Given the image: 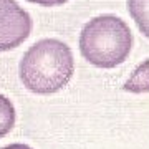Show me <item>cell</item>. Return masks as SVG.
I'll use <instances>...</instances> for the list:
<instances>
[{
    "instance_id": "1",
    "label": "cell",
    "mask_w": 149,
    "mask_h": 149,
    "mask_svg": "<svg viewBox=\"0 0 149 149\" xmlns=\"http://www.w3.org/2000/svg\"><path fill=\"white\" fill-rule=\"evenodd\" d=\"M23 86L37 95L63 90L74 73L70 47L58 38H42L23 53L18 65Z\"/></svg>"
},
{
    "instance_id": "2",
    "label": "cell",
    "mask_w": 149,
    "mask_h": 149,
    "mask_svg": "<svg viewBox=\"0 0 149 149\" xmlns=\"http://www.w3.org/2000/svg\"><path fill=\"white\" fill-rule=\"evenodd\" d=\"M133 33L128 23L111 13L86 22L80 33V52L86 61L98 68H114L128 58Z\"/></svg>"
},
{
    "instance_id": "3",
    "label": "cell",
    "mask_w": 149,
    "mask_h": 149,
    "mask_svg": "<svg viewBox=\"0 0 149 149\" xmlns=\"http://www.w3.org/2000/svg\"><path fill=\"white\" fill-rule=\"evenodd\" d=\"M32 25V17L17 0H0V52H8L25 42Z\"/></svg>"
},
{
    "instance_id": "4",
    "label": "cell",
    "mask_w": 149,
    "mask_h": 149,
    "mask_svg": "<svg viewBox=\"0 0 149 149\" xmlns=\"http://www.w3.org/2000/svg\"><path fill=\"white\" fill-rule=\"evenodd\" d=\"M124 91L129 93H148L149 91V58L144 60L134 68L133 74L123 86Z\"/></svg>"
},
{
    "instance_id": "5",
    "label": "cell",
    "mask_w": 149,
    "mask_h": 149,
    "mask_svg": "<svg viewBox=\"0 0 149 149\" xmlns=\"http://www.w3.org/2000/svg\"><path fill=\"white\" fill-rule=\"evenodd\" d=\"M128 10L139 32L149 38V0H128Z\"/></svg>"
},
{
    "instance_id": "6",
    "label": "cell",
    "mask_w": 149,
    "mask_h": 149,
    "mask_svg": "<svg viewBox=\"0 0 149 149\" xmlns=\"http://www.w3.org/2000/svg\"><path fill=\"white\" fill-rule=\"evenodd\" d=\"M15 108L7 96L0 95V138L8 134L15 124Z\"/></svg>"
},
{
    "instance_id": "7",
    "label": "cell",
    "mask_w": 149,
    "mask_h": 149,
    "mask_svg": "<svg viewBox=\"0 0 149 149\" xmlns=\"http://www.w3.org/2000/svg\"><path fill=\"white\" fill-rule=\"evenodd\" d=\"M28 2L38 3V5H43V7H55V5H63L68 0H28Z\"/></svg>"
},
{
    "instance_id": "8",
    "label": "cell",
    "mask_w": 149,
    "mask_h": 149,
    "mask_svg": "<svg viewBox=\"0 0 149 149\" xmlns=\"http://www.w3.org/2000/svg\"><path fill=\"white\" fill-rule=\"evenodd\" d=\"M0 149H32V148L23 143H13V144H8V146H3V148H0Z\"/></svg>"
}]
</instances>
